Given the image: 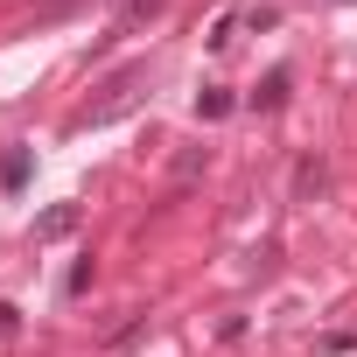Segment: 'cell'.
<instances>
[{"label": "cell", "mask_w": 357, "mask_h": 357, "mask_svg": "<svg viewBox=\"0 0 357 357\" xmlns=\"http://www.w3.org/2000/svg\"><path fill=\"white\" fill-rule=\"evenodd\" d=\"M231 105H238V98H231L225 84H204V91H197V119H204V126H211V119H225Z\"/></svg>", "instance_id": "obj_5"}, {"label": "cell", "mask_w": 357, "mask_h": 357, "mask_svg": "<svg viewBox=\"0 0 357 357\" xmlns=\"http://www.w3.org/2000/svg\"><path fill=\"white\" fill-rule=\"evenodd\" d=\"M238 22H245V29H273V22H280V8H245Z\"/></svg>", "instance_id": "obj_10"}, {"label": "cell", "mask_w": 357, "mask_h": 357, "mask_svg": "<svg viewBox=\"0 0 357 357\" xmlns=\"http://www.w3.org/2000/svg\"><path fill=\"white\" fill-rule=\"evenodd\" d=\"M238 43V15H218V29H211V50H231Z\"/></svg>", "instance_id": "obj_9"}, {"label": "cell", "mask_w": 357, "mask_h": 357, "mask_svg": "<svg viewBox=\"0 0 357 357\" xmlns=\"http://www.w3.org/2000/svg\"><path fill=\"white\" fill-rule=\"evenodd\" d=\"M0 183H8V190H22V183H29V147H15L8 161H0Z\"/></svg>", "instance_id": "obj_7"}, {"label": "cell", "mask_w": 357, "mask_h": 357, "mask_svg": "<svg viewBox=\"0 0 357 357\" xmlns=\"http://www.w3.org/2000/svg\"><path fill=\"white\" fill-rule=\"evenodd\" d=\"M211 161V147H190V154H175V183H190V175Z\"/></svg>", "instance_id": "obj_8"}, {"label": "cell", "mask_w": 357, "mask_h": 357, "mask_svg": "<svg viewBox=\"0 0 357 357\" xmlns=\"http://www.w3.org/2000/svg\"><path fill=\"white\" fill-rule=\"evenodd\" d=\"M140 84H147V63H119L98 91L105 98H91L84 112H70V133H84V126H112V119H126L133 105H140Z\"/></svg>", "instance_id": "obj_1"}, {"label": "cell", "mask_w": 357, "mask_h": 357, "mask_svg": "<svg viewBox=\"0 0 357 357\" xmlns=\"http://www.w3.org/2000/svg\"><path fill=\"white\" fill-rule=\"evenodd\" d=\"M322 190H329V161H322V154H308V161L294 168V204H315Z\"/></svg>", "instance_id": "obj_2"}, {"label": "cell", "mask_w": 357, "mask_h": 357, "mask_svg": "<svg viewBox=\"0 0 357 357\" xmlns=\"http://www.w3.org/2000/svg\"><path fill=\"white\" fill-rule=\"evenodd\" d=\"M287 84H294L287 70H266V84L252 91V112H280V105H287Z\"/></svg>", "instance_id": "obj_4"}, {"label": "cell", "mask_w": 357, "mask_h": 357, "mask_svg": "<svg viewBox=\"0 0 357 357\" xmlns=\"http://www.w3.org/2000/svg\"><path fill=\"white\" fill-rule=\"evenodd\" d=\"M77 231V204H56V211H43V225H36V238H70Z\"/></svg>", "instance_id": "obj_6"}, {"label": "cell", "mask_w": 357, "mask_h": 357, "mask_svg": "<svg viewBox=\"0 0 357 357\" xmlns=\"http://www.w3.org/2000/svg\"><path fill=\"white\" fill-rule=\"evenodd\" d=\"M161 8H168V0H126V15H119V22L105 29V36H133V29H147V22H154Z\"/></svg>", "instance_id": "obj_3"}]
</instances>
